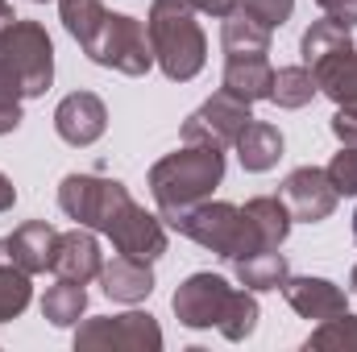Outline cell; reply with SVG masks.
I'll return each mask as SVG.
<instances>
[{
  "instance_id": "1",
  "label": "cell",
  "mask_w": 357,
  "mask_h": 352,
  "mask_svg": "<svg viewBox=\"0 0 357 352\" xmlns=\"http://www.w3.org/2000/svg\"><path fill=\"white\" fill-rule=\"evenodd\" d=\"M175 319L191 332L216 328L225 340H250L258 328V298L254 290H233L220 273H191L171 298Z\"/></svg>"
},
{
  "instance_id": "2",
  "label": "cell",
  "mask_w": 357,
  "mask_h": 352,
  "mask_svg": "<svg viewBox=\"0 0 357 352\" xmlns=\"http://www.w3.org/2000/svg\"><path fill=\"white\" fill-rule=\"evenodd\" d=\"M220 178H225V150L183 141V150L150 166V195L158 203V216L175 224L183 211H191L220 186Z\"/></svg>"
},
{
  "instance_id": "3",
  "label": "cell",
  "mask_w": 357,
  "mask_h": 352,
  "mask_svg": "<svg viewBox=\"0 0 357 352\" xmlns=\"http://www.w3.org/2000/svg\"><path fill=\"white\" fill-rule=\"evenodd\" d=\"M150 46H154V63L162 67L167 79L187 83L204 71L208 63V38L195 21V4L191 0H154L150 4Z\"/></svg>"
},
{
  "instance_id": "4",
  "label": "cell",
  "mask_w": 357,
  "mask_h": 352,
  "mask_svg": "<svg viewBox=\"0 0 357 352\" xmlns=\"http://www.w3.org/2000/svg\"><path fill=\"white\" fill-rule=\"evenodd\" d=\"M171 228L183 232V237H191L195 245L212 249V253L225 257V262H237V257H250V253L262 249L254 220H250L245 207H237V203H212V199H204V203H195L191 211H183Z\"/></svg>"
},
{
  "instance_id": "5",
  "label": "cell",
  "mask_w": 357,
  "mask_h": 352,
  "mask_svg": "<svg viewBox=\"0 0 357 352\" xmlns=\"http://www.w3.org/2000/svg\"><path fill=\"white\" fill-rule=\"evenodd\" d=\"M0 63L4 71L17 79V88L25 99L46 95L54 83V42L38 21H13L0 33Z\"/></svg>"
},
{
  "instance_id": "6",
  "label": "cell",
  "mask_w": 357,
  "mask_h": 352,
  "mask_svg": "<svg viewBox=\"0 0 357 352\" xmlns=\"http://www.w3.org/2000/svg\"><path fill=\"white\" fill-rule=\"evenodd\" d=\"M96 67H108V71H121V75H146L154 67V46H150V29L129 17V13H108L96 29L88 46H84Z\"/></svg>"
},
{
  "instance_id": "7",
  "label": "cell",
  "mask_w": 357,
  "mask_h": 352,
  "mask_svg": "<svg viewBox=\"0 0 357 352\" xmlns=\"http://www.w3.org/2000/svg\"><path fill=\"white\" fill-rule=\"evenodd\" d=\"M125 203H133L129 186L116 178H100V175H67L59 186V207L96 232H108V224L125 211Z\"/></svg>"
},
{
  "instance_id": "8",
  "label": "cell",
  "mask_w": 357,
  "mask_h": 352,
  "mask_svg": "<svg viewBox=\"0 0 357 352\" xmlns=\"http://www.w3.org/2000/svg\"><path fill=\"white\" fill-rule=\"evenodd\" d=\"M75 349H84V352H158L162 349V328L146 311L96 315V319L79 323Z\"/></svg>"
},
{
  "instance_id": "9",
  "label": "cell",
  "mask_w": 357,
  "mask_h": 352,
  "mask_svg": "<svg viewBox=\"0 0 357 352\" xmlns=\"http://www.w3.org/2000/svg\"><path fill=\"white\" fill-rule=\"evenodd\" d=\"M250 120H254V116H250V104L220 88L212 99H204V104L183 120V141H187V145H216V150H229V145H237V137H241V129H245Z\"/></svg>"
},
{
  "instance_id": "10",
  "label": "cell",
  "mask_w": 357,
  "mask_h": 352,
  "mask_svg": "<svg viewBox=\"0 0 357 352\" xmlns=\"http://www.w3.org/2000/svg\"><path fill=\"white\" fill-rule=\"evenodd\" d=\"M312 75H316V88L337 104L333 137H337L341 145H357V46L337 50V54L324 58Z\"/></svg>"
},
{
  "instance_id": "11",
  "label": "cell",
  "mask_w": 357,
  "mask_h": 352,
  "mask_svg": "<svg viewBox=\"0 0 357 352\" xmlns=\"http://www.w3.org/2000/svg\"><path fill=\"white\" fill-rule=\"evenodd\" d=\"M104 237L116 245V253L137 257V262H158L167 253V224L162 216H150L142 203H129Z\"/></svg>"
},
{
  "instance_id": "12",
  "label": "cell",
  "mask_w": 357,
  "mask_h": 352,
  "mask_svg": "<svg viewBox=\"0 0 357 352\" xmlns=\"http://www.w3.org/2000/svg\"><path fill=\"white\" fill-rule=\"evenodd\" d=\"M282 199H287V207H291V216L295 220H303V224H320V220H328L333 211H337V186L328 182L324 170H316V166H299V170H291L287 182H282Z\"/></svg>"
},
{
  "instance_id": "13",
  "label": "cell",
  "mask_w": 357,
  "mask_h": 352,
  "mask_svg": "<svg viewBox=\"0 0 357 352\" xmlns=\"http://www.w3.org/2000/svg\"><path fill=\"white\" fill-rule=\"evenodd\" d=\"M104 129H108V108H104V99L96 91H71L54 108V133L75 150L96 145L104 137Z\"/></svg>"
},
{
  "instance_id": "14",
  "label": "cell",
  "mask_w": 357,
  "mask_h": 352,
  "mask_svg": "<svg viewBox=\"0 0 357 352\" xmlns=\"http://www.w3.org/2000/svg\"><path fill=\"white\" fill-rule=\"evenodd\" d=\"M54 245H59V232L46 220H29L13 228V237L0 241V262L21 265L25 273H46L54 262Z\"/></svg>"
},
{
  "instance_id": "15",
  "label": "cell",
  "mask_w": 357,
  "mask_h": 352,
  "mask_svg": "<svg viewBox=\"0 0 357 352\" xmlns=\"http://www.w3.org/2000/svg\"><path fill=\"white\" fill-rule=\"evenodd\" d=\"M282 294H287V303H291V311L295 315H303V319H333V315H341V311H349V298H345V290L337 286V282H328V278H287L282 282Z\"/></svg>"
},
{
  "instance_id": "16",
  "label": "cell",
  "mask_w": 357,
  "mask_h": 352,
  "mask_svg": "<svg viewBox=\"0 0 357 352\" xmlns=\"http://www.w3.org/2000/svg\"><path fill=\"white\" fill-rule=\"evenodd\" d=\"M50 269H54L59 278H67V282H84V286H88L91 278H100L104 257H100L96 237H91L84 224L71 228V232H59V245H54V262H50Z\"/></svg>"
},
{
  "instance_id": "17",
  "label": "cell",
  "mask_w": 357,
  "mask_h": 352,
  "mask_svg": "<svg viewBox=\"0 0 357 352\" xmlns=\"http://www.w3.org/2000/svg\"><path fill=\"white\" fill-rule=\"evenodd\" d=\"M270 83H274V67H270L266 54H237V58H225V79L220 88L245 104H258L270 99Z\"/></svg>"
},
{
  "instance_id": "18",
  "label": "cell",
  "mask_w": 357,
  "mask_h": 352,
  "mask_svg": "<svg viewBox=\"0 0 357 352\" xmlns=\"http://www.w3.org/2000/svg\"><path fill=\"white\" fill-rule=\"evenodd\" d=\"M100 282H104V294L112 303H142L154 294V269L150 262H137V257H112V262L100 269Z\"/></svg>"
},
{
  "instance_id": "19",
  "label": "cell",
  "mask_w": 357,
  "mask_h": 352,
  "mask_svg": "<svg viewBox=\"0 0 357 352\" xmlns=\"http://www.w3.org/2000/svg\"><path fill=\"white\" fill-rule=\"evenodd\" d=\"M237 158H241V170H250V175L274 170L282 158V133L266 120H250L237 137Z\"/></svg>"
},
{
  "instance_id": "20",
  "label": "cell",
  "mask_w": 357,
  "mask_h": 352,
  "mask_svg": "<svg viewBox=\"0 0 357 352\" xmlns=\"http://www.w3.org/2000/svg\"><path fill=\"white\" fill-rule=\"evenodd\" d=\"M233 273L245 290H282V282L291 278V265H287V253L278 249H258L250 257H237Z\"/></svg>"
},
{
  "instance_id": "21",
  "label": "cell",
  "mask_w": 357,
  "mask_h": 352,
  "mask_svg": "<svg viewBox=\"0 0 357 352\" xmlns=\"http://www.w3.org/2000/svg\"><path fill=\"white\" fill-rule=\"evenodd\" d=\"M345 46H354L349 25H341V21H333V17H320V21H312V25L303 29L299 54H303V67H307V71H316L324 58H333V54H337V50H345Z\"/></svg>"
},
{
  "instance_id": "22",
  "label": "cell",
  "mask_w": 357,
  "mask_h": 352,
  "mask_svg": "<svg viewBox=\"0 0 357 352\" xmlns=\"http://www.w3.org/2000/svg\"><path fill=\"white\" fill-rule=\"evenodd\" d=\"M245 216L254 220L262 249H278V245L287 241V232H291V220H295L291 207H287V199H278V195H258V199H250V203H245Z\"/></svg>"
},
{
  "instance_id": "23",
  "label": "cell",
  "mask_w": 357,
  "mask_h": 352,
  "mask_svg": "<svg viewBox=\"0 0 357 352\" xmlns=\"http://www.w3.org/2000/svg\"><path fill=\"white\" fill-rule=\"evenodd\" d=\"M88 311V290L84 282H67L59 278V286H50L42 294V319H50L54 328H75Z\"/></svg>"
},
{
  "instance_id": "24",
  "label": "cell",
  "mask_w": 357,
  "mask_h": 352,
  "mask_svg": "<svg viewBox=\"0 0 357 352\" xmlns=\"http://www.w3.org/2000/svg\"><path fill=\"white\" fill-rule=\"evenodd\" d=\"M220 46H225V58H237V54H270V29H262L258 21H250L241 8H233L225 17Z\"/></svg>"
},
{
  "instance_id": "25",
  "label": "cell",
  "mask_w": 357,
  "mask_h": 352,
  "mask_svg": "<svg viewBox=\"0 0 357 352\" xmlns=\"http://www.w3.org/2000/svg\"><path fill=\"white\" fill-rule=\"evenodd\" d=\"M320 95L316 88V75L307 67H278L274 71V83H270V99L278 108H303Z\"/></svg>"
},
{
  "instance_id": "26",
  "label": "cell",
  "mask_w": 357,
  "mask_h": 352,
  "mask_svg": "<svg viewBox=\"0 0 357 352\" xmlns=\"http://www.w3.org/2000/svg\"><path fill=\"white\" fill-rule=\"evenodd\" d=\"M33 298V286H29V273L13 262H0V323L17 319Z\"/></svg>"
},
{
  "instance_id": "27",
  "label": "cell",
  "mask_w": 357,
  "mask_h": 352,
  "mask_svg": "<svg viewBox=\"0 0 357 352\" xmlns=\"http://www.w3.org/2000/svg\"><path fill=\"white\" fill-rule=\"evenodd\" d=\"M303 349L312 352H357V315H349V311H341V315H333V319H324L312 336H307V344Z\"/></svg>"
},
{
  "instance_id": "28",
  "label": "cell",
  "mask_w": 357,
  "mask_h": 352,
  "mask_svg": "<svg viewBox=\"0 0 357 352\" xmlns=\"http://www.w3.org/2000/svg\"><path fill=\"white\" fill-rule=\"evenodd\" d=\"M250 21H258L262 29H278V25H287L291 21V13H295V0H241L237 4Z\"/></svg>"
},
{
  "instance_id": "29",
  "label": "cell",
  "mask_w": 357,
  "mask_h": 352,
  "mask_svg": "<svg viewBox=\"0 0 357 352\" xmlns=\"http://www.w3.org/2000/svg\"><path fill=\"white\" fill-rule=\"evenodd\" d=\"M324 175L337 186V195H357V145H341V154H333Z\"/></svg>"
},
{
  "instance_id": "30",
  "label": "cell",
  "mask_w": 357,
  "mask_h": 352,
  "mask_svg": "<svg viewBox=\"0 0 357 352\" xmlns=\"http://www.w3.org/2000/svg\"><path fill=\"white\" fill-rule=\"evenodd\" d=\"M320 8H324V17H333V21H341V25H357V0H316Z\"/></svg>"
},
{
  "instance_id": "31",
  "label": "cell",
  "mask_w": 357,
  "mask_h": 352,
  "mask_svg": "<svg viewBox=\"0 0 357 352\" xmlns=\"http://www.w3.org/2000/svg\"><path fill=\"white\" fill-rule=\"evenodd\" d=\"M191 4H195V13H208V17H220L225 21L241 0H191Z\"/></svg>"
},
{
  "instance_id": "32",
  "label": "cell",
  "mask_w": 357,
  "mask_h": 352,
  "mask_svg": "<svg viewBox=\"0 0 357 352\" xmlns=\"http://www.w3.org/2000/svg\"><path fill=\"white\" fill-rule=\"evenodd\" d=\"M25 95H21V88H17V79L4 71V63H0V104H21Z\"/></svg>"
},
{
  "instance_id": "33",
  "label": "cell",
  "mask_w": 357,
  "mask_h": 352,
  "mask_svg": "<svg viewBox=\"0 0 357 352\" xmlns=\"http://www.w3.org/2000/svg\"><path fill=\"white\" fill-rule=\"evenodd\" d=\"M21 125V104H0V137Z\"/></svg>"
},
{
  "instance_id": "34",
  "label": "cell",
  "mask_w": 357,
  "mask_h": 352,
  "mask_svg": "<svg viewBox=\"0 0 357 352\" xmlns=\"http://www.w3.org/2000/svg\"><path fill=\"white\" fill-rule=\"evenodd\" d=\"M13 203H17V186H13V178L0 170V211H8Z\"/></svg>"
},
{
  "instance_id": "35",
  "label": "cell",
  "mask_w": 357,
  "mask_h": 352,
  "mask_svg": "<svg viewBox=\"0 0 357 352\" xmlns=\"http://www.w3.org/2000/svg\"><path fill=\"white\" fill-rule=\"evenodd\" d=\"M13 21H17V13H13V4H8V0H0V33H4V29H8Z\"/></svg>"
},
{
  "instance_id": "36",
  "label": "cell",
  "mask_w": 357,
  "mask_h": 352,
  "mask_svg": "<svg viewBox=\"0 0 357 352\" xmlns=\"http://www.w3.org/2000/svg\"><path fill=\"white\" fill-rule=\"evenodd\" d=\"M349 290L357 294V265H354V273H349Z\"/></svg>"
},
{
  "instance_id": "37",
  "label": "cell",
  "mask_w": 357,
  "mask_h": 352,
  "mask_svg": "<svg viewBox=\"0 0 357 352\" xmlns=\"http://www.w3.org/2000/svg\"><path fill=\"white\" fill-rule=\"evenodd\" d=\"M354 241H357V211H354Z\"/></svg>"
}]
</instances>
